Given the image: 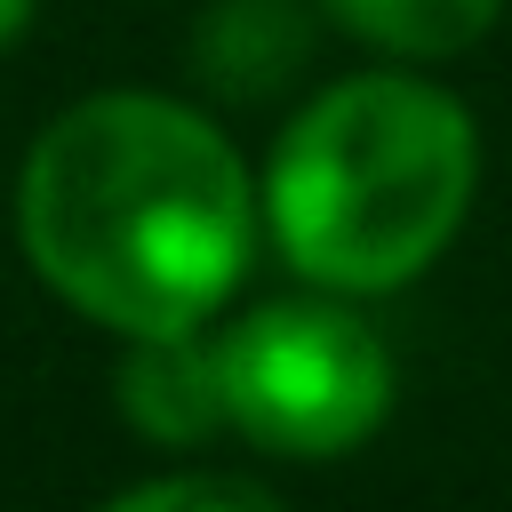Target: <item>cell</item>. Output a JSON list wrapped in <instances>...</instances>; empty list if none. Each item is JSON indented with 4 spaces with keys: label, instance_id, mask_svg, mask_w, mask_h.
Returning <instances> with one entry per match:
<instances>
[{
    "label": "cell",
    "instance_id": "5",
    "mask_svg": "<svg viewBox=\"0 0 512 512\" xmlns=\"http://www.w3.org/2000/svg\"><path fill=\"white\" fill-rule=\"evenodd\" d=\"M312 8L304 0H208L184 56H192V80L224 104H264L280 96L304 56H312Z\"/></svg>",
    "mask_w": 512,
    "mask_h": 512
},
{
    "label": "cell",
    "instance_id": "3",
    "mask_svg": "<svg viewBox=\"0 0 512 512\" xmlns=\"http://www.w3.org/2000/svg\"><path fill=\"white\" fill-rule=\"evenodd\" d=\"M232 432L272 456H352L392 416V352L352 296L304 288L240 312L216 336Z\"/></svg>",
    "mask_w": 512,
    "mask_h": 512
},
{
    "label": "cell",
    "instance_id": "7",
    "mask_svg": "<svg viewBox=\"0 0 512 512\" xmlns=\"http://www.w3.org/2000/svg\"><path fill=\"white\" fill-rule=\"evenodd\" d=\"M96 512H288L264 480H248V472H208V464H192V472H160V480H136V488H120V496H104Z\"/></svg>",
    "mask_w": 512,
    "mask_h": 512
},
{
    "label": "cell",
    "instance_id": "8",
    "mask_svg": "<svg viewBox=\"0 0 512 512\" xmlns=\"http://www.w3.org/2000/svg\"><path fill=\"white\" fill-rule=\"evenodd\" d=\"M32 8H40V0H0V56H8L16 40H24V24H32Z\"/></svg>",
    "mask_w": 512,
    "mask_h": 512
},
{
    "label": "cell",
    "instance_id": "1",
    "mask_svg": "<svg viewBox=\"0 0 512 512\" xmlns=\"http://www.w3.org/2000/svg\"><path fill=\"white\" fill-rule=\"evenodd\" d=\"M264 208L240 144L184 96L96 88L64 104L16 176L32 272L112 336L208 328L256 256Z\"/></svg>",
    "mask_w": 512,
    "mask_h": 512
},
{
    "label": "cell",
    "instance_id": "6",
    "mask_svg": "<svg viewBox=\"0 0 512 512\" xmlns=\"http://www.w3.org/2000/svg\"><path fill=\"white\" fill-rule=\"evenodd\" d=\"M336 32H352L360 48L392 56V64H440L464 56L472 40L496 32L504 0H320Z\"/></svg>",
    "mask_w": 512,
    "mask_h": 512
},
{
    "label": "cell",
    "instance_id": "2",
    "mask_svg": "<svg viewBox=\"0 0 512 512\" xmlns=\"http://www.w3.org/2000/svg\"><path fill=\"white\" fill-rule=\"evenodd\" d=\"M480 192V128L464 96L408 64L328 80L256 176L264 240L304 288L392 296L424 280Z\"/></svg>",
    "mask_w": 512,
    "mask_h": 512
},
{
    "label": "cell",
    "instance_id": "4",
    "mask_svg": "<svg viewBox=\"0 0 512 512\" xmlns=\"http://www.w3.org/2000/svg\"><path fill=\"white\" fill-rule=\"evenodd\" d=\"M120 416L152 440V448H200L216 432H232L224 408V360L208 328H160V336H120Z\"/></svg>",
    "mask_w": 512,
    "mask_h": 512
}]
</instances>
